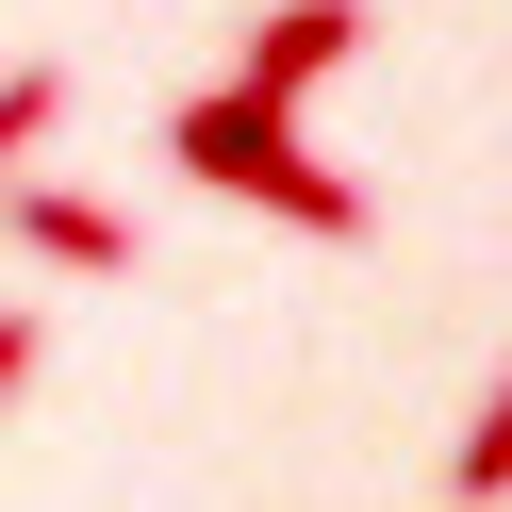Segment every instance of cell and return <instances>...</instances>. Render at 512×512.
Returning a JSON list of instances; mask_svg holds the SVG:
<instances>
[{
	"instance_id": "6da1fadb",
	"label": "cell",
	"mask_w": 512,
	"mask_h": 512,
	"mask_svg": "<svg viewBox=\"0 0 512 512\" xmlns=\"http://www.w3.org/2000/svg\"><path fill=\"white\" fill-rule=\"evenodd\" d=\"M166 166L215 182V199H248V215H281V232H314V248H364V232H380L364 182H347L281 100H248V83H199V100L166 116Z\"/></svg>"
},
{
	"instance_id": "7a4b0ae2",
	"label": "cell",
	"mask_w": 512,
	"mask_h": 512,
	"mask_svg": "<svg viewBox=\"0 0 512 512\" xmlns=\"http://www.w3.org/2000/svg\"><path fill=\"white\" fill-rule=\"evenodd\" d=\"M347 50H364V0H265V17H248V50H232V83H248V100H281V116H298L314 83L347 67Z\"/></svg>"
},
{
	"instance_id": "3957f363",
	"label": "cell",
	"mask_w": 512,
	"mask_h": 512,
	"mask_svg": "<svg viewBox=\"0 0 512 512\" xmlns=\"http://www.w3.org/2000/svg\"><path fill=\"white\" fill-rule=\"evenodd\" d=\"M0 232L34 248V265H67V281H133V215L83 199V182H17V199H0Z\"/></svg>"
},
{
	"instance_id": "277c9868",
	"label": "cell",
	"mask_w": 512,
	"mask_h": 512,
	"mask_svg": "<svg viewBox=\"0 0 512 512\" xmlns=\"http://www.w3.org/2000/svg\"><path fill=\"white\" fill-rule=\"evenodd\" d=\"M446 496H463V512H496V496H512V364L479 380V413H463V446H446Z\"/></svg>"
},
{
	"instance_id": "5b68a950",
	"label": "cell",
	"mask_w": 512,
	"mask_h": 512,
	"mask_svg": "<svg viewBox=\"0 0 512 512\" xmlns=\"http://www.w3.org/2000/svg\"><path fill=\"white\" fill-rule=\"evenodd\" d=\"M50 116H67V67H17V83H0V166H17V182H34Z\"/></svg>"
}]
</instances>
